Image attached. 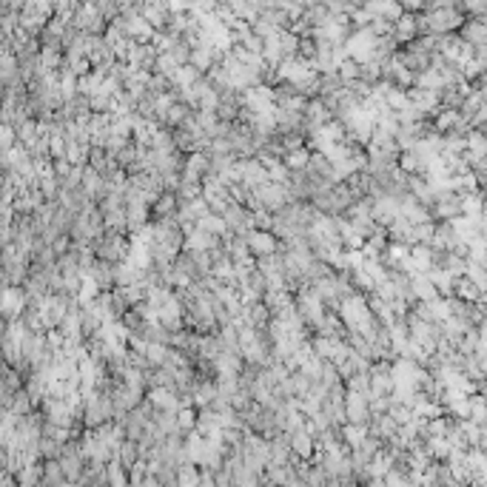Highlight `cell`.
Masks as SVG:
<instances>
[{"instance_id": "30bf717a", "label": "cell", "mask_w": 487, "mask_h": 487, "mask_svg": "<svg viewBox=\"0 0 487 487\" xmlns=\"http://www.w3.org/2000/svg\"><path fill=\"white\" fill-rule=\"evenodd\" d=\"M143 18L157 29V32H166L169 29V23H171V9H169V4H143Z\"/></svg>"}, {"instance_id": "44dd1931", "label": "cell", "mask_w": 487, "mask_h": 487, "mask_svg": "<svg viewBox=\"0 0 487 487\" xmlns=\"http://www.w3.org/2000/svg\"><path fill=\"white\" fill-rule=\"evenodd\" d=\"M467 151H470L476 160H484V157H487V134L479 131V129H473V131L467 134Z\"/></svg>"}, {"instance_id": "d6986e66", "label": "cell", "mask_w": 487, "mask_h": 487, "mask_svg": "<svg viewBox=\"0 0 487 487\" xmlns=\"http://www.w3.org/2000/svg\"><path fill=\"white\" fill-rule=\"evenodd\" d=\"M169 353H171V348H169V345H162V342H148L145 359H148V365H151V368H166Z\"/></svg>"}, {"instance_id": "9c48e42d", "label": "cell", "mask_w": 487, "mask_h": 487, "mask_svg": "<svg viewBox=\"0 0 487 487\" xmlns=\"http://www.w3.org/2000/svg\"><path fill=\"white\" fill-rule=\"evenodd\" d=\"M208 174H211V157L205 151H194V154L186 157V169H183V180L186 183L202 186Z\"/></svg>"}, {"instance_id": "ac0fdd59", "label": "cell", "mask_w": 487, "mask_h": 487, "mask_svg": "<svg viewBox=\"0 0 487 487\" xmlns=\"http://www.w3.org/2000/svg\"><path fill=\"white\" fill-rule=\"evenodd\" d=\"M171 297H174V288H169V285H151V288H145V305L154 308L157 313H160V308L166 305Z\"/></svg>"}, {"instance_id": "52a82bcc", "label": "cell", "mask_w": 487, "mask_h": 487, "mask_svg": "<svg viewBox=\"0 0 487 487\" xmlns=\"http://www.w3.org/2000/svg\"><path fill=\"white\" fill-rule=\"evenodd\" d=\"M345 413H348V422L351 424H370V419H373V413H370V396L356 394V391H348L345 394Z\"/></svg>"}, {"instance_id": "cb8c5ba5", "label": "cell", "mask_w": 487, "mask_h": 487, "mask_svg": "<svg viewBox=\"0 0 487 487\" xmlns=\"http://www.w3.org/2000/svg\"><path fill=\"white\" fill-rule=\"evenodd\" d=\"M337 74L342 77V83L348 86V83H353V80H359L362 77V66L359 63H353V60H345L339 69H337Z\"/></svg>"}, {"instance_id": "e0dca14e", "label": "cell", "mask_w": 487, "mask_h": 487, "mask_svg": "<svg viewBox=\"0 0 487 487\" xmlns=\"http://www.w3.org/2000/svg\"><path fill=\"white\" fill-rule=\"evenodd\" d=\"M69 479H66V473H63V467H60V462L54 459V462H43V481H40V487H63Z\"/></svg>"}, {"instance_id": "d4e9b609", "label": "cell", "mask_w": 487, "mask_h": 487, "mask_svg": "<svg viewBox=\"0 0 487 487\" xmlns=\"http://www.w3.org/2000/svg\"><path fill=\"white\" fill-rule=\"evenodd\" d=\"M0 148H4V154L18 148V131H15V126H4V129H0Z\"/></svg>"}, {"instance_id": "ffe728a7", "label": "cell", "mask_w": 487, "mask_h": 487, "mask_svg": "<svg viewBox=\"0 0 487 487\" xmlns=\"http://www.w3.org/2000/svg\"><path fill=\"white\" fill-rule=\"evenodd\" d=\"M205 74H200L194 66H183L180 72H177V77H174V89L177 91H183V89H191V86H197L200 80H202Z\"/></svg>"}, {"instance_id": "3957f363", "label": "cell", "mask_w": 487, "mask_h": 487, "mask_svg": "<svg viewBox=\"0 0 487 487\" xmlns=\"http://www.w3.org/2000/svg\"><path fill=\"white\" fill-rule=\"evenodd\" d=\"M72 26H74L77 32H83V34H97V37H103L105 29H108V20L103 18L100 4H80V9H77V15H74Z\"/></svg>"}, {"instance_id": "8992f818", "label": "cell", "mask_w": 487, "mask_h": 487, "mask_svg": "<svg viewBox=\"0 0 487 487\" xmlns=\"http://www.w3.org/2000/svg\"><path fill=\"white\" fill-rule=\"evenodd\" d=\"M399 216H402V200L388 197V194H382V197L373 200V220H376V226L391 228V226L399 220Z\"/></svg>"}, {"instance_id": "277c9868", "label": "cell", "mask_w": 487, "mask_h": 487, "mask_svg": "<svg viewBox=\"0 0 487 487\" xmlns=\"http://www.w3.org/2000/svg\"><path fill=\"white\" fill-rule=\"evenodd\" d=\"M396 379H394V362H373L370 368V394L373 396H394Z\"/></svg>"}, {"instance_id": "9a60e30c", "label": "cell", "mask_w": 487, "mask_h": 487, "mask_svg": "<svg viewBox=\"0 0 487 487\" xmlns=\"http://www.w3.org/2000/svg\"><path fill=\"white\" fill-rule=\"evenodd\" d=\"M197 228L205 231V234H211V237H220V240L231 237L226 216H220V214H208V216H202V220H197Z\"/></svg>"}, {"instance_id": "8fae6325", "label": "cell", "mask_w": 487, "mask_h": 487, "mask_svg": "<svg viewBox=\"0 0 487 487\" xmlns=\"http://www.w3.org/2000/svg\"><path fill=\"white\" fill-rule=\"evenodd\" d=\"M402 216H405V220H408L410 226H427V223H433L430 208H424L422 202H416L410 194L402 197Z\"/></svg>"}, {"instance_id": "7c38bea8", "label": "cell", "mask_w": 487, "mask_h": 487, "mask_svg": "<svg viewBox=\"0 0 487 487\" xmlns=\"http://www.w3.org/2000/svg\"><path fill=\"white\" fill-rule=\"evenodd\" d=\"M91 280L100 285V291H115L117 288V265L97 259V265L91 268Z\"/></svg>"}, {"instance_id": "7402d4cb", "label": "cell", "mask_w": 487, "mask_h": 487, "mask_svg": "<svg viewBox=\"0 0 487 487\" xmlns=\"http://www.w3.org/2000/svg\"><path fill=\"white\" fill-rule=\"evenodd\" d=\"M197 422H200V410L197 408H183L177 413V424H180V433L183 436H188V433L197 430Z\"/></svg>"}, {"instance_id": "5b68a950", "label": "cell", "mask_w": 487, "mask_h": 487, "mask_svg": "<svg viewBox=\"0 0 487 487\" xmlns=\"http://www.w3.org/2000/svg\"><path fill=\"white\" fill-rule=\"evenodd\" d=\"M248 251L254 254V259H265V257H277L283 251V242L271 234V231H251L245 237Z\"/></svg>"}, {"instance_id": "2e32d148", "label": "cell", "mask_w": 487, "mask_h": 487, "mask_svg": "<svg viewBox=\"0 0 487 487\" xmlns=\"http://www.w3.org/2000/svg\"><path fill=\"white\" fill-rule=\"evenodd\" d=\"M151 151H157L160 157L180 154V151H177V143H174V131H171V129H160V131L151 137Z\"/></svg>"}, {"instance_id": "5bb4252c", "label": "cell", "mask_w": 487, "mask_h": 487, "mask_svg": "<svg viewBox=\"0 0 487 487\" xmlns=\"http://www.w3.org/2000/svg\"><path fill=\"white\" fill-rule=\"evenodd\" d=\"M413 297H416V302H436V299H442V294H439V288L430 283V277L427 274H416L413 277Z\"/></svg>"}, {"instance_id": "7a4b0ae2", "label": "cell", "mask_w": 487, "mask_h": 487, "mask_svg": "<svg viewBox=\"0 0 487 487\" xmlns=\"http://www.w3.org/2000/svg\"><path fill=\"white\" fill-rule=\"evenodd\" d=\"M376 48H379V37L373 34V29H362V32H353L345 43V51H348V58L359 66L370 63L376 58Z\"/></svg>"}, {"instance_id": "603a6c76", "label": "cell", "mask_w": 487, "mask_h": 487, "mask_svg": "<svg viewBox=\"0 0 487 487\" xmlns=\"http://www.w3.org/2000/svg\"><path fill=\"white\" fill-rule=\"evenodd\" d=\"M285 166L291 169V171H305L308 169V162H311V151L308 148H299V151H291L285 160Z\"/></svg>"}, {"instance_id": "484cf974", "label": "cell", "mask_w": 487, "mask_h": 487, "mask_svg": "<svg viewBox=\"0 0 487 487\" xmlns=\"http://www.w3.org/2000/svg\"><path fill=\"white\" fill-rule=\"evenodd\" d=\"M470 416L473 419H487V402L484 399H470Z\"/></svg>"}, {"instance_id": "ba28073f", "label": "cell", "mask_w": 487, "mask_h": 487, "mask_svg": "<svg viewBox=\"0 0 487 487\" xmlns=\"http://www.w3.org/2000/svg\"><path fill=\"white\" fill-rule=\"evenodd\" d=\"M237 171H240V183H245L251 191H257L259 186L271 183L268 177V169L254 157V160H237Z\"/></svg>"}, {"instance_id": "4fadbf2b", "label": "cell", "mask_w": 487, "mask_h": 487, "mask_svg": "<svg viewBox=\"0 0 487 487\" xmlns=\"http://www.w3.org/2000/svg\"><path fill=\"white\" fill-rule=\"evenodd\" d=\"M339 436H342V442H345V448L353 453V450H359L365 442H368V436H370V427L368 424H345V427H339Z\"/></svg>"}, {"instance_id": "6da1fadb", "label": "cell", "mask_w": 487, "mask_h": 487, "mask_svg": "<svg viewBox=\"0 0 487 487\" xmlns=\"http://www.w3.org/2000/svg\"><path fill=\"white\" fill-rule=\"evenodd\" d=\"M297 308H299V313L305 316V322H308V328L316 334V328L325 322V316H328L331 311L325 308V302L319 299V294L311 288V285H302L299 291H297Z\"/></svg>"}]
</instances>
